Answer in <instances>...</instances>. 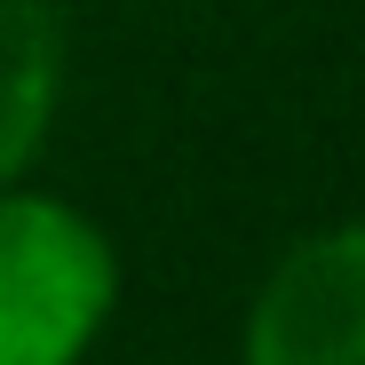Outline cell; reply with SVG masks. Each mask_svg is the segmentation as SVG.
Masks as SVG:
<instances>
[{
  "label": "cell",
  "mask_w": 365,
  "mask_h": 365,
  "mask_svg": "<svg viewBox=\"0 0 365 365\" xmlns=\"http://www.w3.org/2000/svg\"><path fill=\"white\" fill-rule=\"evenodd\" d=\"M111 294V238L80 207L0 182V365H80Z\"/></svg>",
  "instance_id": "cell-1"
},
{
  "label": "cell",
  "mask_w": 365,
  "mask_h": 365,
  "mask_svg": "<svg viewBox=\"0 0 365 365\" xmlns=\"http://www.w3.org/2000/svg\"><path fill=\"white\" fill-rule=\"evenodd\" d=\"M247 365H365V222L278 255L247 310Z\"/></svg>",
  "instance_id": "cell-2"
},
{
  "label": "cell",
  "mask_w": 365,
  "mask_h": 365,
  "mask_svg": "<svg viewBox=\"0 0 365 365\" xmlns=\"http://www.w3.org/2000/svg\"><path fill=\"white\" fill-rule=\"evenodd\" d=\"M64 88V32L48 0H0V182H16L48 143Z\"/></svg>",
  "instance_id": "cell-3"
}]
</instances>
